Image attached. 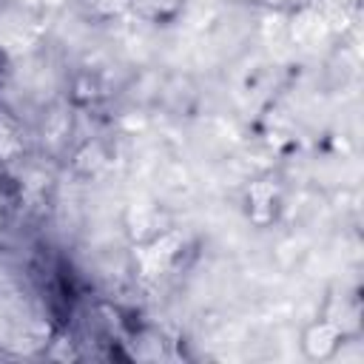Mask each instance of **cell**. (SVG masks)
<instances>
[{
    "label": "cell",
    "mask_w": 364,
    "mask_h": 364,
    "mask_svg": "<svg viewBox=\"0 0 364 364\" xmlns=\"http://www.w3.org/2000/svg\"><path fill=\"white\" fill-rule=\"evenodd\" d=\"M344 347V330L333 318H316L301 330V353L310 361H330Z\"/></svg>",
    "instance_id": "1"
},
{
    "label": "cell",
    "mask_w": 364,
    "mask_h": 364,
    "mask_svg": "<svg viewBox=\"0 0 364 364\" xmlns=\"http://www.w3.org/2000/svg\"><path fill=\"white\" fill-rule=\"evenodd\" d=\"M245 210L247 219H253L256 225H267L276 219L279 213V191L273 182H253L245 193Z\"/></svg>",
    "instance_id": "2"
},
{
    "label": "cell",
    "mask_w": 364,
    "mask_h": 364,
    "mask_svg": "<svg viewBox=\"0 0 364 364\" xmlns=\"http://www.w3.org/2000/svg\"><path fill=\"white\" fill-rule=\"evenodd\" d=\"M94 6H102L105 11H119L125 6V0H94Z\"/></svg>",
    "instance_id": "3"
},
{
    "label": "cell",
    "mask_w": 364,
    "mask_h": 364,
    "mask_svg": "<svg viewBox=\"0 0 364 364\" xmlns=\"http://www.w3.org/2000/svg\"><path fill=\"white\" fill-rule=\"evenodd\" d=\"M262 3H267V6H276V9H282V6H293L296 0H262Z\"/></svg>",
    "instance_id": "4"
}]
</instances>
